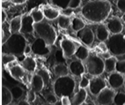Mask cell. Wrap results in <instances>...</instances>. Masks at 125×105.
<instances>
[{"instance_id": "cell-1", "label": "cell", "mask_w": 125, "mask_h": 105, "mask_svg": "<svg viewBox=\"0 0 125 105\" xmlns=\"http://www.w3.org/2000/svg\"><path fill=\"white\" fill-rule=\"evenodd\" d=\"M111 10L109 2L105 0H96L85 4L82 8L81 13L89 21L100 23L107 19Z\"/></svg>"}, {"instance_id": "cell-2", "label": "cell", "mask_w": 125, "mask_h": 105, "mask_svg": "<svg viewBox=\"0 0 125 105\" xmlns=\"http://www.w3.org/2000/svg\"><path fill=\"white\" fill-rule=\"evenodd\" d=\"M27 40L21 33L13 34L2 43V54H9L16 57H21L24 55Z\"/></svg>"}, {"instance_id": "cell-3", "label": "cell", "mask_w": 125, "mask_h": 105, "mask_svg": "<svg viewBox=\"0 0 125 105\" xmlns=\"http://www.w3.org/2000/svg\"><path fill=\"white\" fill-rule=\"evenodd\" d=\"M106 44L109 52L117 60H125V36L123 34H112Z\"/></svg>"}, {"instance_id": "cell-4", "label": "cell", "mask_w": 125, "mask_h": 105, "mask_svg": "<svg viewBox=\"0 0 125 105\" xmlns=\"http://www.w3.org/2000/svg\"><path fill=\"white\" fill-rule=\"evenodd\" d=\"M75 89V81L73 78L67 76L57 77L53 85V91L57 97L68 96L70 98L73 97Z\"/></svg>"}, {"instance_id": "cell-5", "label": "cell", "mask_w": 125, "mask_h": 105, "mask_svg": "<svg viewBox=\"0 0 125 105\" xmlns=\"http://www.w3.org/2000/svg\"><path fill=\"white\" fill-rule=\"evenodd\" d=\"M34 31L39 38L43 39L48 46L54 44L57 39V34L53 27L46 22L34 23Z\"/></svg>"}, {"instance_id": "cell-6", "label": "cell", "mask_w": 125, "mask_h": 105, "mask_svg": "<svg viewBox=\"0 0 125 105\" xmlns=\"http://www.w3.org/2000/svg\"><path fill=\"white\" fill-rule=\"evenodd\" d=\"M88 73L93 77H98L105 71L104 61L96 55H89L85 61Z\"/></svg>"}, {"instance_id": "cell-7", "label": "cell", "mask_w": 125, "mask_h": 105, "mask_svg": "<svg viewBox=\"0 0 125 105\" xmlns=\"http://www.w3.org/2000/svg\"><path fill=\"white\" fill-rule=\"evenodd\" d=\"M32 52L39 56H46L50 53V49L45 41L40 38L35 39L31 45Z\"/></svg>"}, {"instance_id": "cell-8", "label": "cell", "mask_w": 125, "mask_h": 105, "mask_svg": "<svg viewBox=\"0 0 125 105\" xmlns=\"http://www.w3.org/2000/svg\"><path fill=\"white\" fill-rule=\"evenodd\" d=\"M115 95L113 89L106 88L96 96V101L100 105H111L114 103Z\"/></svg>"}, {"instance_id": "cell-9", "label": "cell", "mask_w": 125, "mask_h": 105, "mask_svg": "<svg viewBox=\"0 0 125 105\" xmlns=\"http://www.w3.org/2000/svg\"><path fill=\"white\" fill-rule=\"evenodd\" d=\"M89 91L94 96H97L106 87V83L104 79L99 77H94L90 80Z\"/></svg>"}, {"instance_id": "cell-10", "label": "cell", "mask_w": 125, "mask_h": 105, "mask_svg": "<svg viewBox=\"0 0 125 105\" xmlns=\"http://www.w3.org/2000/svg\"><path fill=\"white\" fill-rule=\"evenodd\" d=\"M15 61L12 62L10 64L7 65L9 66V72L11 76L15 80H18L19 81H22L24 77H25V70L23 67L19 65L17 63L13 64Z\"/></svg>"}, {"instance_id": "cell-11", "label": "cell", "mask_w": 125, "mask_h": 105, "mask_svg": "<svg viewBox=\"0 0 125 105\" xmlns=\"http://www.w3.org/2000/svg\"><path fill=\"white\" fill-rule=\"evenodd\" d=\"M61 47L66 58H70L75 55L78 49L75 44L68 39H63L61 41Z\"/></svg>"}, {"instance_id": "cell-12", "label": "cell", "mask_w": 125, "mask_h": 105, "mask_svg": "<svg viewBox=\"0 0 125 105\" xmlns=\"http://www.w3.org/2000/svg\"><path fill=\"white\" fill-rule=\"evenodd\" d=\"M34 23H35L31 14H26L24 16H22L21 28L20 33L23 35L32 34L34 31Z\"/></svg>"}, {"instance_id": "cell-13", "label": "cell", "mask_w": 125, "mask_h": 105, "mask_svg": "<svg viewBox=\"0 0 125 105\" xmlns=\"http://www.w3.org/2000/svg\"><path fill=\"white\" fill-rule=\"evenodd\" d=\"M77 36L87 46H90L93 43L95 38L94 32L89 27H85L78 32Z\"/></svg>"}, {"instance_id": "cell-14", "label": "cell", "mask_w": 125, "mask_h": 105, "mask_svg": "<svg viewBox=\"0 0 125 105\" xmlns=\"http://www.w3.org/2000/svg\"><path fill=\"white\" fill-rule=\"evenodd\" d=\"M124 80L125 77L123 75L115 71L110 74L109 76L108 82L111 88L113 89H117L123 86Z\"/></svg>"}, {"instance_id": "cell-15", "label": "cell", "mask_w": 125, "mask_h": 105, "mask_svg": "<svg viewBox=\"0 0 125 105\" xmlns=\"http://www.w3.org/2000/svg\"><path fill=\"white\" fill-rule=\"evenodd\" d=\"M107 28L112 34H119L123 29V25L122 21L117 17H114L109 19L107 23Z\"/></svg>"}, {"instance_id": "cell-16", "label": "cell", "mask_w": 125, "mask_h": 105, "mask_svg": "<svg viewBox=\"0 0 125 105\" xmlns=\"http://www.w3.org/2000/svg\"><path fill=\"white\" fill-rule=\"evenodd\" d=\"M69 70L73 75L76 77H80L84 74L85 72V67L83 64V61L76 60H73L70 63Z\"/></svg>"}, {"instance_id": "cell-17", "label": "cell", "mask_w": 125, "mask_h": 105, "mask_svg": "<svg viewBox=\"0 0 125 105\" xmlns=\"http://www.w3.org/2000/svg\"><path fill=\"white\" fill-rule=\"evenodd\" d=\"M45 86L43 80L40 75L37 74L33 75L31 82V91L34 92V93H38L42 91Z\"/></svg>"}, {"instance_id": "cell-18", "label": "cell", "mask_w": 125, "mask_h": 105, "mask_svg": "<svg viewBox=\"0 0 125 105\" xmlns=\"http://www.w3.org/2000/svg\"><path fill=\"white\" fill-rule=\"evenodd\" d=\"M87 93L85 89L79 88V91L76 93L71 99L72 105H82L86 100Z\"/></svg>"}, {"instance_id": "cell-19", "label": "cell", "mask_w": 125, "mask_h": 105, "mask_svg": "<svg viewBox=\"0 0 125 105\" xmlns=\"http://www.w3.org/2000/svg\"><path fill=\"white\" fill-rule=\"evenodd\" d=\"M109 32L106 26L104 24H100L96 30V37L101 42H104L109 38Z\"/></svg>"}, {"instance_id": "cell-20", "label": "cell", "mask_w": 125, "mask_h": 105, "mask_svg": "<svg viewBox=\"0 0 125 105\" xmlns=\"http://www.w3.org/2000/svg\"><path fill=\"white\" fill-rule=\"evenodd\" d=\"M22 67L26 71L33 72L37 68V63L35 60L31 57H26L21 61Z\"/></svg>"}, {"instance_id": "cell-21", "label": "cell", "mask_w": 125, "mask_h": 105, "mask_svg": "<svg viewBox=\"0 0 125 105\" xmlns=\"http://www.w3.org/2000/svg\"><path fill=\"white\" fill-rule=\"evenodd\" d=\"M22 23V16L18 15L14 17L11 19L10 22V30L11 34H17L20 32L21 28Z\"/></svg>"}, {"instance_id": "cell-22", "label": "cell", "mask_w": 125, "mask_h": 105, "mask_svg": "<svg viewBox=\"0 0 125 105\" xmlns=\"http://www.w3.org/2000/svg\"><path fill=\"white\" fill-rule=\"evenodd\" d=\"M26 3V10L27 13L31 12L35 9H38L41 5L46 4V0H27Z\"/></svg>"}, {"instance_id": "cell-23", "label": "cell", "mask_w": 125, "mask_h": 105, "mask_svg": "<svg viewBox=\"0 0 125 105\" xmlns=\"http://www.w3.org/2000/svg\"><path fill=\"white\" fill-rule=\"evenodd\" d=\"M44 17L48 20H54L59 18L60 13L57 10L51 7H44L42 10Z\"/></svg>"}, {"instance_id": "cell-24", "label": "cell", "mask_w": 125, "mask_h": 105, "mask_svg": "<svg viewBox=\"0 0 125 105\" xmlns=\"http://www.w3.org/2000/svg\"><path fill=\"white\" fill-rule=\"evenodd\" d=\"M69 68L64 63H58L54 68V72L57 77L68 75Z\"/></svg>"}, {"instance_id": "cell-25", "label": "cell", "mask_w": 125, "mask_h": 105, "mask_svg": "<svg viewBox=\"0 0 125 105\" xmlns=\"http://www.w3.org/2000/svg\"><path fill=\"white\" fill-rule=\"evenodd\" d=\"M117 59L115 57L112 56L111 58L104 60V68L105 71L108 73H112L115 72L116 64Z\"/></svg>"}, {"instance_id": "cell-26", "label": "cell", "mask_w": 125, "mask_h": 105, "mask_svg": "<svg viewBox=\"0 0 125 105\" xmlns=\"http://www.w3.org/2000/svg\"><path fill=\"white\" fill-rule=\"evenodd\" d=\"M10 90L6 86L2 87V105H9L13 100Z\"/></svg>"}, {"instance_id": "cell-27", "label": "cell", "mask_w": 125, "mask_h": 105, "mask_svg": "<svg viewBox=\"0 0 125 105\" xmlns=\"http://www.w3.org/2000/svg\"><path fill=\"white\" fill-rule=\"evenodd\" d=\"M75 56L78 60L81 61H85L89 57V51L83 46H79L76 52Z\"/></svg>"}, {"instance_id": "cell-28", "label": "cell", "mask_w": 125, "mask_h": 105, "mask_svg": "<svg viewBox=\"0 0 125 105\" xmlns=\"http://www.w3.org/2000/svg\"><path fill=\"white\" fill-rule=\"evenodd\" d=\"M31 15L35 23H39L43 21L44 15L43 11L39 9H35L31 12Z\"/></svg>"}, {"instance_id": "cell-29", "label": "cell", "mask_w": 125, "mask_h": 105, "mask_svg": "<svg viewBox=\"0 0 125 105\" xmlns=\"http://www.w3.org/2000/svg\"><path fill=\"white\" fill-rule=\"evenodd\" d=\"M10 92L12 93V97L14 100H19L23 97L24 94V89L21 86H14L10 89Z\"/></svg>"}, {"instance_id": "cell-30", "label": "cell", "mask_w": 125, "mask_h": 105, "mask_svg": "<svg viewBox=\"0 0 125 105\" xmlns=\"http://www.w3.org/2000/svg\"><path fill=\"white\" fill-rule=\"evenodd\" d=\"M71 24V20L69 17L65 15H60L58 18V25L62 29H66L70 27Z\"/></svg>"}, {"instance_id": "cell-31", "label": "cell", "mask_w": 125, "mask_h": 105, "mask_svg": "<svg viewBox=\"0 0 125 105\" xmlns=\"http://www.w3.org/2000/svg\"><path fill=\"white\" fill-rule=\"evenodd\" d=\"M85 24L81 19L79 18H74L72 21V28L76 32H79L85 28Z\"/></svg>"}, {"instance_id": "cell-32", "label": "cell", "mask_w": 125, "mask_h": 105, "mask_svg": "<svg viewBox=\"0 0 125 105\" xmlns=\"http://www.w3.org/2000/svg\"><path fill=\"white\" fill-rule=\"evenodd\" d=\"M12 35L10 30V24L7 22L2 23V43H4Z\"/></svg>"}, {"instance_id": "cell-33", "label": "cell", "mask_w": 125, "mask_h": 105, "mask_svg": "<svg viewBox=\"0 0 125 105\" xmlns=\"http://www.w3.org/2000/svg\"><path fill=\"white\" fill-rule=\"evenodd\" d=\"M114 103L115 105H125V93L123 92L115 93Z\"/></svg>"}, {"instance_id": "cell-34", "label": "cell", "mask_w": 125, "mask_h": 105, "mask_svg": "<svg viewBox=\"0 0 125 105\" xmlns=\"http://www.w3.org/2000/svg\"><path fill=\"white\" fill-rule=\"evenodd\" d=\"M70 1L71 0H51V2L54 6L64 10L68 8Z\"/></svg>"}, {"instance_id": "cell-35", "label": "cell", "mask_w": 125, "mask_h": 105, "mask_svg": "<svg viewBox=\"0 0 125 105\" xmlns=\"http://www.w3.org/2000/svg\"><path fill=\"white\" fill-rule=\"evenodd\" d=\"M16 61V57L14 55L9 54H2V64L4 66H7L12 62Z\"/></svg>"}, {"instance_id": "cell-36", "label": "cell", "mask_w": 125, "mask_h": 105, "mask_svg": "<svg viewBox=\"0 0 125 105\" xmlns=\"http://www.w3.org/2000/svg\"><path fill=\"white\" fill-rule=\"evenodd\" d=\"M54 57L57 64L58 63H64L65 64V63L66 58L65 57L62 50H57L55 52Z\"/></svg>"}, {"instance_id": "cell-37", "label": "cell", "mask_w": 125, "mask_h": 105, "mask_svg": "<svg viewBox=\"0 0 125 105\" xmlns=\"http://www.w3.org/2000/svg\"><path fill=\"white\" fill-rule=\"evenodd\" d=\"M36 74L40 75L42 78L44 83H45V85L48 84L49 81H50V75H49L48 72L46 70H45V69H40V70H38Z\"/></svg>"}, {"instance_id": "cell-38", "label": "cell", "mask_w": 125, "mask_h": 105, "mask_svg": "<svg viewBox=\"0 0 125 105\" xmlns=\"http://www.w3.org/2000/svg\"><path fill=\"white\" fill-rule=\"evenodd\" d=\"M115 71L120 74L124 75L125 74V60L124 61H118L116 64Z\"/></svg>"}, {"instance_id": "cell-39", "label": "cell", "mask_w": 125, "mask_h": 105, "mask_svg": "<svg viewBox=\"0 0 125 105\" xmlns=\"http://www.w3.org/2000/svg\"><path fill=\"white\" fill-rule=\"evenodd\" d=\"M45 100L47 103L55 105L57 102V97L55 94L49 93L45 96Z\"/></svg>"}, {"instance_id": "cell-40", "label": "cell", "mask_w": 125, "mask_h": 105, "mask_svg": "<svg viewBox=\"0 0 125 105\" xmlns=\"http://www.w3.org/2000/svg\"><path fill=\"white\" fill-rule=\"evenodd\" d=\"M90 80H89L87 77L83 75L81 77L80 83H79V88L85 89L86 88L89 87L90 85Z\"/></svg>"}, {"instance_id": "cell-41", "label": "cell", "mask_w": 125, "mask_h": 105, "mask_svg": "<svg viewBox=\"0 0 125 105\" xmlns=\"http://www.w3.org/2000/svg\"><path fill=\"white\" fill-rule=\"evenodd\" d=\"M81 3V0H71L69 3L68 8H70L72 9H76L79 7Z\"/></svg>"}, {"instance_id": "cell-42", "label": "cell", "mask_w": 125, "mask_h": 105, "mask_svg": "<svg viewBox=\"0 0 125 105\" xmlns=\"http://www.w3.org/2000/svg\"><path fill=\"white\" fill-rule=\"evenodd\" d=\"M117 6L120 12L125 13V0H118Z\"/></svg>"}, {"instance_id": "cell-43", "label": "cell", "mask_w": 125, "mask_h": 105, "mask_svg": "<svg viewBox=\"0 0 125 105\" xmlns=\"http://www.w3.org/2000/svg\"><path fill=\"white\" fill-rule=\"evenodd\" d=\"M61 105H72L71 99L68 96H63L61 98Z\"/></svg>"}, {"instance_id": "cell-44", "label": "cell", "mask_w": 125, "mask_h": 105, "mask_svg": "<svg viewBox=\"0 0 125 105\" xmlns=\"http://www.w3.org/2000/svg\"><path fill=\"white\" fill-rule=\"evenodd\" d=\"M35 94L34 92L31 91L28 94V102H32L35 100Z\"/></svg>"}, {"instance_id": "cell-45", "label": "cell", "mask_w": 125, "mask_h": 105, "mask_svg": "<svg viewBox=\"0 0 125 105\" xmlns=\"http://www.w3.org/2000/svg\"><path fill=\"white\" fill-rule=\"evenodd\" d=\"M101 56H102L103 58L105 60L106 59H108V58H111V57H112V54H111V53H110L109 52H103V53L101 54Z\"/></svg>"}, {"instance_id": "cell-46", "label": "cell", "mask_w": 125, "mask_h": 105, "mask_svg": "<svg viewBox=\"0 0 125 105\" xmlns=\"http://www.w3.org/2000/svg\"><path fill=\"white\" fill-rule=\"evenodd\" d=\"M63 13H64V15L65 16H67V17H69L70 15H71L73 12L72 11V9L70 8H67L66 9H64L63 11Z\"/></svg>"}, {"instance_id": "cell-47", "label": "cell", "mask_w": 125, "mask_h": 105, "mask_svg": "<svg viewBox=\"0 0 125 105\" xmlns=\"http://www.w3.org/2000/svg\"><path fill=\"white\" fill-rule=\"evenodd\" d=\"M7 18V14L6 11L4 9H2V23L6 21V19Z\"/></svg>"}, {"instance_id": "cell-48", "label": "cell", "mask_w": 125, "mask_h": 105, "mask_svg": "<svg viewBox=\"0 0 125 105\" xmlns=\"http://www.w3.org/2000/svg\"><path fill=\"white\" fill-rule=\"evenodd\" d=\"M27 0H10L12 2L15 4H22L23 3H25Z\"/></svg>"}, {"instance_id": "cell-49", "label": "cell", "mask_w": 125, "mask_h": 105, "mask_svg": "<svg viewBox=\"0 0 125 105\" xmlns=\"http://www.w3.org/2000/svg\"><path fill=\"white\" fill-rule=\"evenodd\" d=\"M31 105L29 102L25 100H21L16 105Z\"/></svg>"}, {"instance_id": "cell-50", "label": "cell", "mask_w": 125, "mask_h": 105, "mask_svg": "<svg viewBox=\"0 0 125 105\" xmlns=\"http://www.w3.org/2000/svg\"><path fill=\"white\" fill-rule=\"evenodd\" d=\"M30 52H32L31 46H29V45H27L25 49V51H24V54H28Z\"/></svg>"}, {"instance_id": "cell-51", "label": "cell", "mask_w": 125, "mask_h": 105, "mask_svg": "<svg viewBox=\"0 0 125 105\" xmlns=\"http://www.w3.org/2000/svg\"><path fill=\"white\" fill-rule=\"evenodd\" d=\"M85 105H95L93 103H87V104Z\"/></svg>"}, {"instance_id": "cell-52", "label": "cell", "mask_w": 125, "mask_h": 105, "mask_svg": "<svg viewBox=\"0 0 125 105\" xmlns=\"http://www.w3.org/2000/svg\"><path fill=\"white\" fill-rule=\"evenodd\" d=\"M42 105H52V104H50V103H45V104H43Z\"/></svg>"}, {"instance_id": "cell-53", "label": "cell", "mask_w": 125, "mask_h": 105, "mask_svg": "<svg viewBox=\"0 0 125 105\" xmlns=\"http://www.w3.org/2000/svg\"><path fill=\"white\" fill-rule=\"evenodd\" d=\"M123 86H124V88L125 89V80H124V84H123Z\"/></svg>"}, {"instance_id": "cell-54", "label": "cell", "mask_w": 125, "mask_h": 105, "mask_svg": "<svg viewBox=\"0 0 125 105\" xmlns=\"http://www.w3.org/2000/svg\"></svg>"}]
</instances>
